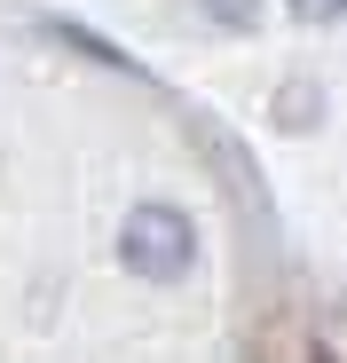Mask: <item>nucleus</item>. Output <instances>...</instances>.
I'll return each instance as SVG.
<instances>
[{"label":"nucleus","mask_w":347,"mask_h":363,"mask_svg":"<svg viewBox=\"0 0 347 363\" xmlns=\"http://www.w3.org/2000/svg\"><path fill=\"white\" fill-rule=\"evenodd\" d=\"M119 261L142 277V284H182L198 269V229L182 206H135L127 229H119Z\"/></svg>","instance_id":"nucleus-1"},{"label":"nucleus","mask_w":347,"mask_h":363,"mask_svg":"<svg viewBox=\"0 0 347 363\" xmlns=\"http://www.w3.org/2000/svg\"><path fill=\"white\" fill-rule=\"evenodd\" d=\"M198 9H205L221 32H253V24H261V0H198Z\"/></svg>","instance_id":"nucleus-2"},{"label":"nucleus","mask_w":347,"mask_h":363,"mask_svg":"<svg viewBox=\"0 0 347 363\" xmlns=\"http://www.w3.org/2000/svg\"><path fill=\"white\" fill-rule=\"evenodd\" d=\"M276 127H316V87H292V103L276 95Z\"/></svg>","instance_id":"nucleus-3"},{"label":"nucleus","mask_w":347,"mask_h":363,"mask_svg":"<svg viewBox=\"0 0 347 363\" xmlns=\"http://www.w3.org/2000/svg\"><path fill=\"white\" fill-rule=\"evenodd\" d=\"M284 9H292L300 24H339V16H347V0H284Z\"/></svg>","instance_id":"nucleus-4"}]
</instances>
